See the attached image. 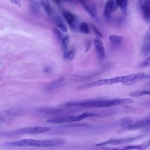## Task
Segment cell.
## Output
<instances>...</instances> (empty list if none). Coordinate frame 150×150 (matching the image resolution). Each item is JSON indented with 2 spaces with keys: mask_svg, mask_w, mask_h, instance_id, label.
<instances>
[{
  "mask_svg": "<svg viewBox=\"0 0 150 150\" xmlns=\"http://www.w3.org/2000/svg\"><path fill=\"white\" fill-rule=\"evenodd\" d=\"M144 40H145V41H150V26L146 30V32L144 35Z\"/></svg>",
  "mask_w": 150,
  "mask_h": 150,
  "instance_id": "4316f807",
  "label": "cell"
},
{
  "mask_svg": "<svg viewBox=\"0 0 150 150\" xmlns=\"http://www.w3.org/2000/svg\"><path fill=\"white\" fill-rule=\"evenodd\" d=\"M97 116V114L94 112H83L82 114L77 115H65L47 119L46 121L50 124H62L71 123L74 122H78L88 117Z\"/></svg>",
  "mask_w": 150,
  "mask_h": 150,
  "instance_id": "5b68a950",
  "label": "cell"
},
{
  "mask_svg": "<svg viewBox=\"0 0 150 150\" xmlns=\"http://www.w3.org/2000/svg\"><path fill=\"white\" fill-rule=\"evenodd\" d=\"M54 22L56 24V25L63 32H67L68 30V28L64 22V21L62 19V18H60L59 16H56L54 18Z\"/></svg>",
  "mask_w": 150,
  "mask_h": 150,
  "instance_id": "2e32d148",
  "label": "cell"
},
{
  "mask_svg": "<svg viewBox=\"0 0 150 150\" xmlns=\"http://www.w3.org/2000/svg\"><path fill=\"white\" fill-rule=\"evenodd\" d=\"M69 40H70V38L69 36H66L63 38L61 40V45H62V49L65 52L67 49L69 43Z\"/></svg>",
  "mask_w": 150,
  "mask_h": 150,
  "instance_id": "7402d4cb",
  "label": "cell"
},
{
  "mask_svg": "<svg viewBox=\"0 0 150 150\" xmlns=\"http://www.w3.org/2000/svg\"><path fill=\"white\" fill-rule=\"evenodd\" d=\"M142 53L145 56H147L150 54V42L145 44L142 48Z\"/></svg>",
  "mask_w": 150,
  "mask_h": 150,
  "instance_id": "603a6c76",
  "label": "cell"
},
{
  "mask_svg": "<svg viewBox=\"0 0 150 150\" xmlns=\"http://www.w3.org/2000/svg\"><path fill=\"white\" fill-rule=\"evenodd\" d=\"M12 4L21 6V1L20 0H9Z\"/></svg>",
  "mask_w": 150,
  "mask_h": 150,
  "instance_id": "83f0119b",
  "label": "cell"
},
{
  "mask_svg": "<svg viewBox=\"0 0 150 150\" xmlns=\"http://www.w3.org/2000/svg\"><path fill=\"white\" fill-rule=\"evenodd\" d=\"M53 30H54V32L56 37L57 38V39L59 40H62L63 38H62V34L60 30L59 29L56 28L53 29Z\"/></svg>",
  "mask_w": 150,
  "mask_h": 150,
  "instance_id": "484cf974",
  "label": "cell"
},
{
  "mask_svg": "<svg viewBox=\"0 0 150 150\" xmlns=\"http://www.w3.org/2000/svg\"><path fill=\"white\" fill-rule=\"evenodd\" d=\"M91 28L93 30V32H94V33L96 35V36H97L98 38H103V34L102 33L100 32V30H99V29L96 26L94 25H91Z\"/></svg>",
  "mask_w": 150,
  "mask_h": 150,
  "instance_id": "cb8c5ba5",
  "label": "cell"
},
{
  "mask_svg": "<svg viewBox=\"0 0 150 150\" xmlns=\"http://www.w3.org/2000/svg\"><path fill=\"white\" fill-rule=\"evenodd\" d=\"M51 130V128L45 126H35V127H28L22 128L13 131L1 133L0 135L2 136H13L18 135L24 134H39L49 132Z\"/></svg>",
  "mask_w": 150,
  "mask_h": 150,
  "instance_id": "8992f818",
  "label": "cell"
},
{
  "mask_svg": "<svg viewBox=\"0 0 150 150\" xmlns=\"http://www.w3.org/2000/svg\"><path fill=\"white\" fill-rule=\"evenodd\" d=\"M109 41L111 45L115 48L119 47L122 45L124 41V38L121 35H111L109 36Z\"/></svg>",
  "mask_w": 150,
  "mask_h": 150,
  "instance_id": "4fadbf2b",
  "label": "cell"
},
{
  "mask_svg": "<svg viewBox=\"0 0 150 150\" xmlns=\"http://www.w3.org/2000/svg\"><path fill=\"white\" fill-rule=\"evenodd\" d=\"M63 16L66 21V23L71 27L74 26V23L76 21L75 16L69 11H64L63 12Z\"/></svg>",
  "mask_w": 150,
  "mask_h": 150,
  "instance_id": "5bb4252c",
  "label": "cell"
},
{
  "mask_svg": "<svg viewBox=\"0 0 150 150\" xmlns=\"http://www.w3.org/2000/svg\"><path fill=\"white\" fill-rule=\"evenodd\" d=\"M144 131H145V132H150V128L144 129Z\"/></svg>",
  "mask_w": 150,
  "mask_h": 150,
  "instance_id": "f546056e",
  "label": "cell"
},
{
  "mask_svg": "<svg viewBox=\"0 0 150 150\" xmlns=\"http://www.w3.org/2000/svg\"><path fill=\"white\" fill-rule=\"evenodd\" d=\"M120 125L124 129L135 130L150 128V114L148 116L142 118L123 117L120 121Z\"/></svg>",
  "mask_w": 150,
  "mask_h": 150,
  "instance_id": "277c9868",
  "label": "cell"
},
{
  "mask_svg": "<svg viewBox=\"0 0 150 150\" xmlns=\"http://www.w3.org/2000/svg\"><path fill=\"white\" fill-rule=\"evenodd\" d=\"M144 137V135H137L129 137H125V138H111L106 141H104L102 142H100L97 144L96 146H105L107 145H121L124 144H127L132 141H137L139 139L142 138Z\"/></svg>",
  "mask_w": 150,
  "mask_h": 150,
  "instance_id": "52a82bcc",
  "label": "cell"
},
{
  "mask_svg": "<svg viewBox=\"0 0 150 150\" xmlns=\"http://www.w3.org/2000/svg\"><path fill=\"white\" fill-rule=\"evenodd\" d=\"M150 146V139L138 145H130L121 147H104V150H144Z\"/></svg>",
  "mask_w": 150,
  "mask_h": 150,
  "instance_id": "9c48e42d",
  "label": "cell"
},
{
  "mask_svg": "<svg viewBox=\"0 0 150 150\" xmlns=\"http://www.w3.org/2000/svg\"><path fill=\"white\" fill-rule=\"evenodd\" d=\"M134 102L131 98H114L107 99H92L80 101H74L66 103L64 107L67 108H103L110 107L123 104H131Z\"/></svg>",
  "mask_w": 150,
  "mask_h": 150,
  "instance_id": "6da1fadb",
  "label": "cell"
},
{
  "mask_svg": "<svg viewBox=\"0 0 150 150\" xmlns=\"http://www.w3.org/2000/svg\"><path fill=\"white\" fill-rule=\"evenodd\" d=\"M117 7L120 8L123 15H127L128 11V0H114Z\"/></svg>",
  "mask_w": 150,
  "mask_h": 150,
  "instance_id": "9a60e30c",
  "label": "cell"
},
{
  "mask_svg": "<svg viewBox=\"0 0 150 150\" xmlns=\"http://www.w3.org/2000/svg\"><path fill=\"white\" fill-rule=\"evenodd\" d=\"M84 11L91 17L96 18L97 15V8L95 2L92 0H87L81 4Z\"/></svg>",
  "mask_w": 150,
  "mask_h": 150,
  "instance_id": "30bf717a",
  "label": "cell"
},
{
  "mask_svg": "<svg viewBox=\"0 0 150 150\" xmlns=\"http://www.w3.org/2000/svg\"><path fill=\"white\" fill-rule=\"evenodd\" d=\"M141 67H146L150 66V56H149L148 58H146L145 60H144L140 64Z\"/></svg>",
  "mask_w": 150,
  "mask_h": 150,
  "instance_id": "d4e9b609",
  "label": "cell"
},
{
  "mask_svg": "<svg viewBox=\"0 0 150 150\" xmlns=\"http://www.w3.org/2000/svg\"><path fill=\"white\" fill-rule=\"evenodd\" d=\"M73 1H77V2H78L79 4H82L83 2H84V1H87V0H72Z\"/></svg>",
  "mask_w": 150,
  "mask_h": 150,
  "instance_id": "f1b7e54d",
  "label": "cell"
},
{
  "mask_svg": "<svg viewBox=\"0 0 150 150\" xmlns=\"http://www.w3.org/2000/svg\"><path fill=\"white\" fill-rule=\"evenodd\" d=\"M129 96L131 97H141L142 96H150V90H139L136 91H133L129 94Z\"/></svg>",
  "mask_w": 150,
  "mask_h": 150,
  "instance_id": "ffe728a7",
  "label": "cell"
},
{
  "mask_svg": "<svg viewBox=\"0 0 150 150\" xmlns=\"http://www.w3.org/2000/svg\"><path fill=\"white\" fill-rule=\"evenodd\" d=\"M40 4L45 12L50 15L51 14V6L49 0H40Z\"/></svg>",
  "mask_w": 150,
  "mask_h": 150,
  "instance_id": "d6986e66",
  "label": "cell"
},
{
  "mask_svg": "<svg viewBox=\"0 0 150 150\" xmlns=\"http://www.w3.org/2000/svg\"><path fill=\"white\" fill-rule=\"evenodd\" d=\"M93 43L98 60L100 61L103 60L105 57V51L102 41L100 39H96L94 40Z\"/></svg>",
  "mask_w": 150,
  "mask_h": 150,
  "instance_id": "8fae6325",
  "label": "cell"
},
{
  "mask_svg": "<svg viewBox=\"0 0 150 150\" xmlns=\"http://www.w3.org/2000/svg\"><path fill=\"white\" fill-rule=\"evenodd\" d=\"M145 74L144 72H139L136 73H132L125 76H120L114 77L112 78H107L103 79H99L97 80L88 82L80 85L76 88L77 90H82L88 89L90 88L104 86V85H111L116 83H124L126 85H129L133 84L135 81H137L140 79L144 78Z\"/></svg>",
  "mask_w": 150,
  "mask_h": 150,
  "instance_id": "7a4b0ae2",
  "label": "cell"
},
{
  "mask_svg": "<svg viewBox=\"0 0 150 150\" xmlns=\"http://www.w3.org/2000/svg\"><path fill=\"white\" fill-rule=\"evenodd\" d=\"M79 30L84 34H88L90 32L89 25L86 22H82L79 25Z\"/></svg>",
  "mask_w": 150,
  "mask_h": 150,
  "instance_id": "44dd1931",
  "label": "cell"
},
{
  "mask_svg": "<svg viewBox=\"0 0 150 150\" xmlns=\"http://www.w3.org/2000/svg\"><path fill=\"white\" fill-rule=\"evenodd\" d=\"M65 140L62 138L53 139L39 140L34 139H23L12 141L7 143V145L13 147H35V148H50L57 146L63 144Z\"/></svg>",
  "mask_w": 150,
  "mask_h": 150,
  "instance_id": "3957f363",
  "label": "cell"
},
{
  "mask_svg": "<svg viewBox=\"0 0 150 150\" xmlns=\"http://www.w3.org/2000/svg\"><path fill=\"white\" fill-rule=\"evenodd\" d=\"M64 77H61L54 81L50 83L47 87H46V90L48 91H50L52 90H54L56 88H57L62 83V82L64 80Z\"/></svg>",
  "mask_w": 150,
  "mask_h": 150,
  "instance_id": "e0dca14e",
  "label": "cell"
},
{
  "mask_svg": "<svg viewBox=\"0 0 150 150\" xmlns=\"http://www.w3.org/2000/svg\"><path fill=\"white\" fill-rule=\"evenodd\" d=\"M75 54H76V49L73 48L70 50L66 51L63 54V57L64 60L67 62H70L73 60L75 56Z\"/></svg>",
  "mask_w": 150,
  "mask_h": 150,
  "instance_id": "ac0fdd59",
  "label": "cell"
},
{
  "mask_svg": "<svg viewBox=\"0 0 150 150\" xmlns=\"http://www.w3.org/2000/svg\"><path fill=\"white\" fill-rule=\"evenodd\" d=\"M117 6L114 0H108L104 6V14L107 19H110L112 12L117 9Z\"/></svg>",
  "mask_w": 150,
  "mask_h": 150,
  "instance_id": "7c38bea8",
  "label": "cell"
},
{
  "mask_svg": "<svg viewBox=\"0 0 150 150\" xmlns=\"http://www.w3.org/2000/svg\"><path fill=\"white\" fill-rule=\"evenodd\" d=\"M137 6L143 19L150 22V0H138Z\"/></svg>",
  "mask_w": 150,
  "mask_h": 150,
  "instance_id": "ba28073f",
  "label": "cell"
}]
</instances>
